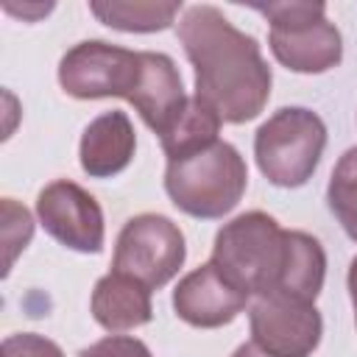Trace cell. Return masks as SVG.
Returning a JSON list of instances; mask_svg holds the SVG:
<instances>
[{
  "label": "cell",
  "instance_id": "1",
  "mask_svg": "<svg viewBox=\"0 0 357 357\" xmlns=\"http://www.w3.org/2000/svg\"><path fill=\"white\" fill-rule=\"evenodd\" d=\"M212 262L251 298L290 296L315 301L326 279V251L307 231H287L268 212L251 209L215 234Z\"/></svg>",
  "mask_w": 357,
  "mask_h": 357
},
{
  "label": "cell",
  "instance_id": "2",
  "mask_svg": "<svg viewBox=\"0 0 357 357\" xmlns=\"http://www.w3.org/2000/svg\"><path fill=\"white\" fill-rule=\"evenodd\" d=\"M176 33L195 70V98L223 123L240 126L259 117L273 84L259 42L209 3L187 6Z\"/></svg>",
  "mask_w": 357,
  "mask_h": 357
},
{
  "label": "cell",
  "instance_id": "3",
  "mask_svg": "<svg viewBox=\"0 0 357 357\" xmlns=\"http://www.w3.org/2000/svg\"><path fill=\"white\" fill-rule=\"evenodd\" d=\"M245 159L226 139L173 159L165 167V190L176 209L201 220H218L229 215L245 195Z\"/></svg>",
  "mask_w": 357,
  "mask_h": 357
},
{
  "label": "cell",
  "instance_id": "4",
  "mask_svg": "<svg viewBox=\"0 0 357 357\" xmlns=\"http://www.w3.org/2000/svg\"><path fill=\"white\" fill-rule=\"evenodd\" d=\"M254 8L271 22L268 45L282 67L315 75L340 64L343 36L335 22L326 20L321 0H282Z\"/></svg>",
  "mask_w": 357,
  "mask_h": 357
},
{
  "label": "cell",
  "instance_id": "5",
  "mask_svg": "<svg viewBox=\"0 0 357 357\" xmlns=\"http://www.w3.org/2000/svg\"><path fill=\"white\" fill-rule=\"evenodd\" d=\"M326 148V126L307 106H282L254 134L259 173L276 187H301L312 178Z\"/></svg>",
  "mask_w": 357,
  "mask_h": 357
},
{
  "label": "cell",
  "instance_id": "6",
  "mask_svg": "<svg viewBox=\"0 0 357 357\" xmlns=\"http://www.w3.org/2000/svg\"><path fill=\"white\" fill-rule=\"evenodd\" d=\"M187 243L181 229L156 212H142L126 220L117 234L112 271L134 276L151 290L165 287L184 265Z\"/></svg>",
  "mask_w": 357,
  "mask_h": 357
},
{
  "label": "cell",
  "instance_id": "7",
  "mask_svg": "<svg viewBox=\"0 0 357 357\" xmlns=\"http://www.w3.org/2000/svg\"><path fill=\"white\" fill-rule=\"evenodd\" d=\"M142 75V50H128L103 39L73 45L59 61V84L78 100L131 98Z\"/></svg>",
  "mask_w": 357,
  "mask_h": 357
},
{
  "label": "cell",
  "instance_id": "8",
  "mask_svg": "<svg viewBox=\"0 0 357 357\" xmlns=\"http://www.w3.org/2000/svg\"><path fill=\"white\" fill-rule=\"evenodd\" d=\"M251 343L271 357H310L324 335L315 301L290 296H257L248 304Z\"/></svg>",
  "mask_w": 357,
  "mask_h": 357
},
{
  "label": "cell",
  "instance_id": "9",
  "mask_svg": "<svg viewBox=\"0 0 357 357\" xmlns=\"http://www.w3.org/2000/svg\"><path fill=\"white\" fill-rule=\"evenodd\" d=\"M36 218L53 240H59L73 251L98 254L103 248V237H106L103 209L95 201V195H89L81 184L70 178L50 181L39 192Z\"/></svg>",
  "mask_w": 357,
  "mask_h": 357
},
{
  "label": "cell",
  "instance_id": "10",
  "mask_svg": "<svg viewBox=\"0 0 357 357\" xmlns=\"http://www.w3.org/2000/svg\"><path fill=\"white\" fill-rule=\"evenodd\" d=\"M248 304L251 296L231 284L212 259L181 276L173 290L176 315L198 329H218L223 324H231Z\"/></svg>",
  "mask_w": 357,
  "mask_h": 357
},
{
  "label": "cell",
  "instance_id": "11",
  "mask_svg": "<svg viewBox=\"0 0 357 357\" xmlns=\"http://www.w3.org/2000/svg\"><path fill=\"white\" fill-rule=\"evenodd\" d=\"M128 103L139 112V117L153 134H167V128L181 117L190 103L181 73L170 56L142 50V75Z\"/></svg>",
  "mask_w": 357,
  "mask_h": 357
},
{
  "label": "cell",
  "instance_id": "12",
  "mask_svg": "<svg viewBox=\"0 0 357 357\" xmlns=\"http://www.w3.org/2000/svg\"><path fill=\"white\" fill-rule=\"evenodd\" d=\"M137 151V134L126 112L112 109L98 114L81 134L78 162L89 178H112L123 173Z\"/></svg>",
  "mask_w": 357,
  "mask_h": 357
},
{
  "label": "cell",
  "instance_id": "13",
  "mask_svg": "<svg viewBox=\"0 0 357 357\" xmlns=\"http://www.w3.org/2000/svg\"><path fill=\"white\" fill-rule=\"evenodd\" d=\"M89 310H92V318L112 335L145 326L153 318L151 287H145L134 276L109 271L95 282Z\"/></svg>",
  "mask_w": 357,
  "mask_h": 357
},
{
  "label": "cell",
  "instance_id": "14",
  "mask_svg": "<svg viewBox=\"0 0 357 357\" xmlns=\"http://www.w3.org/2000/svg\"><path fill=\"white\" fill-rule=\"evenodd\" d=\"M89 11L109 28L126 33H153L176 22L181 0H92Z\"/></svg>",
  "mask_w": 357,
  "mask_h": 357
},
{
  "label": "cell",
  "instance_id": "15",
  "mask_svg": "<svg viewBox=\"0 0 357 357\" xmlns=\"http://www.w3.org/2000/svg\"><path fill=\"white\" fill-rule=\"evenodd\" d=\"M220 126H223V120L206 103H201L192 95L190 103H187V109L181 112V117L167 128V134L159 137L167 162L181 159V156H187L192 151H201V148L218 142L220 139L218 137L220 134Z\"/></svg>",
  "mask_w": 357,
  "mask_h": 357
},
{
  "label": "cell",
  "instance_id": "16",
  "mask_svg": "<svg viewBox=\"0 0 357 357\" xmlns=\"http://www.w3.org/2000/svg\"><path fill=\"white\" fill-rule=\"evenodd\" d=\"M326 204L343 231L357 243V145L337 159L326 187Z\"/></svg>",
  "mask_w": 357,
  "mask_h": 357
},
{
  "label": "cell",
  "instance_id": "17",
  "mask_svg": "<svg viewBox=\"0 0 357 357\" xmlns=\"http://www.w3.org/2000/svg\"><path fill=\"white\" fill-rule=\"evenodd\" d=\"M33 220L25 206H20L14 198H3V243H6V273L14 265V257L31 243Z\"/></svg>",
  "mask_w": 357,
  "mask_h": 357
},
{
  "label": "cell",
  "instance_id": "18",
  "mask_svg": "<svg viewBox=\"0 0 357 357\" xmlns=\"http://www.w3.org/2000/svg\"><path fill=\"white\" fill-rule=\"evenodd\" d=\"M0 357H64L59 343H53L45 335L36 332H20L8 335L0 346Z\"/></svg>",
  "mask_w": 357,
  "mask_h": 357
},
{
  "label": "cell",
  "instance_id": "19",
  "mask_svg": "<svg viewBox=\"0 0 357 357\" xmlns=\"http://www.w3.org/2000/svg\"><path fill=\"white\" fill-rule=\"evenodd\" d=\"M81 357H153L151 349L131 335H109L81 351Z\"/></svg>",
  "mask_w": 357,
  "mask_h": 357
},
{
  "label": "cell",
  "instance_id": "20",
  "mask_svg": "<svg viewBox=\"0 0 357 357\" xmlns=\"http://www.w3.org/2000/svg\"><path fill=\"white\" fill-rule=\"evenodd\" d=\"M3 6H6V11H8V14H20L22 20H33V17H39V14H47V11L53 8V3H47V6L36 3V6H22V8H14V6H8V3H3Z\"/></svg>",
  "mask_w": 357,
  "mask_h": 357
},
{
  "label": "cell",
  "instance_id": "21",
  "mask_svg": "<svg viewBox=\"0 0 357 357\" xmlns=\"http://www.w3.org/2000/svg\"><path fill=\"white\" fill-rule=\"evenodd\" d=\"M349 296H351V307H354V324H357V257L349 265Z\"/></svg>",
  "mask_w": 357,
  "mask_h": 357
},
{
  "label": "cell",
  "instance_id": "22",
  "mask_svg": "<svg viewBox=\"0 0 357 357\" xmlns=\"http://www.w3.org/2000/svg\"><path fill=\"white\" fill-rule=\"evenodd\" d=\"M231 357H271V354H268V351H262V349H259L257 343H251V340H248V343L237 346Z\"/></svg>",
  "mask_w": 357,
  "mask_h": 357
}]
</instances>
